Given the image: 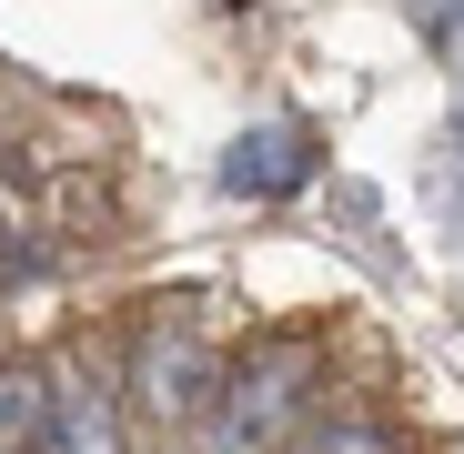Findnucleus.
I'll list each match as a JSON object with an SVG mask.
<instances>
[{"label": "nucleus", "instance_id": "obj_3", "mask_svg": "<svg viewBox=\"0 0 464 454\" xmlns=\"http://www.w3.org/2000/svg\"><path fill=\"white\" fill-rule=\"evenodd\" d=\"M222 182L243 192V202H293L303 182H314V131H293V121H263L222 151Z\"/></svg>", "mask_w": 464, "mask_h": 454}, {"label": "nucleus", "instance_id": "obj_2", "mask_svg": "<svg viewBox=\"0 0 464 454\" xmlns=\"http://www.w3.org/2000/svg\"><path fill=\"white\" fill-rule=\"evenodd\" d=\"M212 384H222V363H212V343H202V333H172V324H151V333H141V404H151V414L202 424Z\"/></svg>", "mask_w": 464, "mask_h": 454}, {"label": "nucleus", "instance_id": "obj_5", "mask_svg": "<svg viewBox=\"0 0 464 454\" xmlns=\"http://www.w3.org/2000/svg\"><path fill=\"white\" fill-rule=\"evenodd\" d=\"M41 424H51V373L0 363V454H41Z\"/></svg>", "mask_w": 464, "mask_h": 454}, {"label": "nucleus", "instance_id": "obj_6", "mask_svg": "<svg viewBox=\"0 0 464 454\" xmlns=\"http://www.w3.org/2000/svg\"><path fill=\"white\" fill-rule=\"evenodd\" d=\"M303 454H404L383 424H324V434H303Z\"/></svg>", "mask_w": 464, "mask_h": 454}, {"label": "nucleus", "instance_id": "obj_4", "mask_svg": "<svg viewBox=\"0 0 464 454\" xmlns=\"http://www.w3.org/2000/svg\"><path fill=\"white\" fill-rule=\"evenodd\" d=\"M41 454H121V404H111L102 384H51Z\"/></svg>", "mask_w": 464, "mask_h": 454}, {"label": "nucleus", "instance_id": "obj_7", "mask_svg": "<svg viewBox=\"0 0 464 454\" xmlns=\"http://www.w3.org/2000/svg\"><path fill=\"white\" fill-rule=\"evenodd\" d=\"M414 21H424V31H454V21H464V0H414Z\"/></svg>", "mask_w": 464, "mask_h": 454}, {"label": "nucleus", "instance_id": "obj_1", "mask_svg": "<svg viewBox=\"0 0 464 454\" xmlns=\"http://www.w3.org/2000/svg\"><path fill=\"white\" fill-rule=\"evenodd\" d=\"M314 384H324L314 343H263V353H243V363L212 384V404H202V444H212V454H283L293 424H314Z\"/></svg>", "mask_w": 464, "mask_h": 454}, {"label": "nucleus", "instance_id": "obj_8", "mask_svg": "<svg viewBox=\"0 0 464 454\" xmlns=\"http://www.w3.org/2000/svg\"><path fill=\"white\" fill-rule=\"evenodd\" d=\"M0 233H11V202H0Z\"/></svg>", "mask_w": 464, "mask_h": 454}]
</instances>
